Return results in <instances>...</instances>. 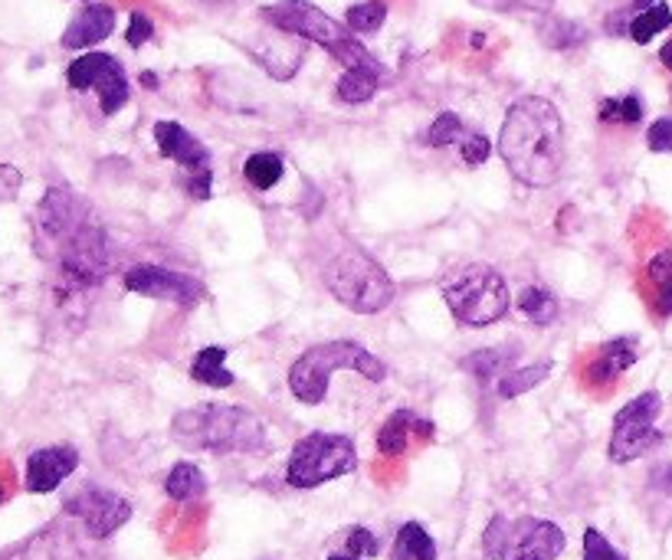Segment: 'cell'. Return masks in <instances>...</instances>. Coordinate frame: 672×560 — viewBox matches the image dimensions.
Here are the masks:
<instances>
[{
	"label": "cell",
	"mask_w": 672,
	"mask_h": 560,
	"mask_svg": "<svg viewBox=\"0 0 672 560\" xmlns=\"http://www.w3.org/2000/svg\"><path fill=\"white\" fill-rule=\"evenodd\" d=\"M538 37L551 50H574V47H581L587 40V30L581 24H571V21H561V17H548L538 27Z\"/></svg>",
	"instance_id": "obj_30"
},
{
	"label": "cell",
	"mask_w": 672,
	"mask_h": 560,
	"mask_svg": "<svg viewBox=\"0 0 672 560\" xmlns=\"http://www.w3.org/2000/svg\"><path fill=\"white\" fill-rule=\"evenodd\" d=\"M519 311L532 321V324H548L558 318V298L545 289V285H529L519 295Z\"/></svg>",
	"instance_id": "obj_29"
},
{
	"label": "cell",
	"mask_w": 672,
	"mask_h": 560,
	"mask_svg": "<svg viewBox=\"0 0 672 560\" xmlns=\"http://www.w3.org/2000/svg\"><path fill=\"white\" fill-rule=\"evenodd\" d=\"M649 485L659 488V492H665V495H672V466H659V469L652 472Z\"/></svg>",
	"instance_id": "obj_41"
},
{
	"label": "cell",
	"mask_w": 672,
	"mask_h": 560,
	"mask_svg": "<svg viewBox=\"0 0 672 560\" xmlns=\"http://www.w3.org/2000/svg\"><path fill=\"white\" fill-rule=\"evenodd\" d=\"M659 410H662V397L656 391H646V394L633 397L613 417V433H610V446H607L610 462L626 466V462L652 453L662 443V433L656 430Z\"/></svg>",
	"instance_id": "obj_9"
},
{
	"label": "cell",
	"mask_w": 672,
	"mask_h": 560,
	"mask_svg": "<svg viewBox=\"0 0 672 560\" xmlns=\"http://www.w3.org/2000/svg\"><path fill=\"white\" fill-rule=\"evenodd\" d=\"M282 174H286V161L276 151H256L243 164V177L250 187H256V191H269V187H276L282 180Z\"/></svg>",
	"instance_id": "obj_25"
},
{
	"label": "cell",
	"mask_w": 672,
	"mask_h": 560,
	"mask_svg": "<svg viewBox=\"0 0 672 560\" xmlns=\"http://www.w3.org/2000/svg\"><path fill=\"white\" fill-rule=\"evenodd\" d=\"M224 360H227V347H220V344L201 347L198 357H194V364H191V378H194L198 384H204V387H217V391L233 387L237 378L224 367Z\"/></svg>",
	"instance_id": "obj_20"
},
{
	"label": "cell",
	"mask_w": 672,
	"mask_h": 560,
	"mask_svg": "<svg viewBox=\"0 0 672 560\" xmlns=\"http://www.w3.org/2000/svg\"><path fill=\"white\" fill-rule=\"evenodd\" d=\"M164 492L175 501H194L207 492V479L194 462H178L164 479Z\"/></svg>",
	"instance_id": "obj_23"
},
{
	"label": "cell",
	"mask_w": 672,
	"mask_h": 560,
	"mask_svg": "<svg viewBox=\"0 0 672 560\" xmlns=\"http://www.w3.org/2000/svg\"><path fill=\"white\" fill-rule=\"evenodd\" d=\"M4 498H8V488H4V485H0V505H4Z\"/></svg>",
	"instance_id": "obj_46"
},
{
	"label": "cell",
	"mask_w": 672,
	"mask_h": 560,
	"mask_svg": "<svg viewBox=\"0 0 672 560\" xmlns=\"http://www.w3.org/2000/svg\"><path fill=\"white\" fill-rule=\"evenodd\" d=\"M378 86H381V69H345L334 96L348 105H362V102L375 99Z\"/></svg>",
	"instance_id": "obj_27"
},
{
	"label": "cell",
	"mask_w": 672,
	"mask_h": 560,
	"mask_svg": "<svg viewBox=\"0 0 672 560\" xmlns=\"http://www.w3.org/2000/svg\"><path fill=\"white\" fill-rule=\"evenodd\" d=\"M125 289L135 295H148V298H161V302H175L181 308H194L207 298V285L188 272L167 269V266H135L125 272Z\"/></svg>",
	"instance_id": "obj_14"
},
{
	"label": "cell",
	"mask_w": 672,
	"mask_h": 560,
	"mask_svg": "<svg viewBox=\"0 0 672 560\" xmlns=\"http://www.w3.org/2000/svg\"><path fill=\"white\" fill-rule=\"evenodd\" d=\"M79 469V453L76 446H43L37 453H30L27 459V492L34 495H50L56 492L73 472Z\"/></svg>",
	"instance_id": "obj_15"
},
{
	"label": "cell",
	"mask_w": 672,
	"mask_h": 560,
	"mask_svg": "<svg viewBox=\"0 0 672 560\" xmlns=\"http://www.w3.org/2000/svg\"><path fill=\"white\" fill-rule=\"evenodd\" d=\"M384 21H388V4H384V0H365V4H355L345 14V27L352 34H362V37L378 34L384 27Z\"/></svg>",
	"instance_id": "obj_31"
},
{
	"label": "cell",
	"mask_w": 672,
	"mask_h": 560,
	"mask_svg": "<svg viewBox=\"0 0 672 560\" xmlns=\"http://www.w3.org/2000/svg\"><path fill=\"white\" fill-rule=\"evenodd\" d=\"M394 560H436V544L430 531L417 521H407L394 537Z\"/></svg>",
	"instance_id": "obj_22"
},
{
	"label": "cell",
	"mask_w": 672,
	"mask_h": 560,
	"mask_svg": "<svg viewBox=\"0 0 672 560\" xmlns=\"http://www.w3.org/2000/svg\"><path fill=\"white\" fill-rule=\"evenodd\" d=\"M63 514L76 518L86 531V537L92 540H105L112 537L122 524H128L131 518V501L112 488L102 485H83L79 492H73L63 501Z\"/></svg>",
	"instance_id": "obj_10"
},
{
	"label": "cell",
	"mask_w": 672,
	"mask_h": 560,
	"mask_svg": "<svg viewBox=\"0 0 672 560\" xmlns=\"http://www.w3.org/2000/svg\"><path fill=\"white\" fill-rule=\"evenodd\" d=\"M24 174L11 164H0V201H14L21 194Z\"/></svg>",
	"instance_id": "obj_40"
},
{
	"label": "cell",
	"mask_w": 672,
	"mask_h": 560,
	"mask_svg": "<svg viewBox=\"0 0 672 560\" xmlns=\"http://www.w3.org/2000/svg\"><path fill=\"white\" fill-rule=\"evenodd\" d=\"M649 282H652V305L659 311V318H669L672 315V253H659L649 259V269H646Z\"/></svg>",
	"instance_id": "obj_26"
},
{
	"label": "cell",
	"mask_w": 672,
	"mask_h": 560,
	"mask_svg": "<svg viewBox=\"0 0 672 560\" xmlns=\"http://www.w3.org/2000/svg\"><path fill=\"white\" fill-rule=\"evenodd\" d=\"M201 4H211V8H220V4H230V0H201Z\"/></svg>",
	"instance_id": "obj_45"
},
{
	"label": "cell",
	"mask_w": 672,
	"mask_h": 560,
	"mask_svg": "<svg viewBox=\"0 0 672 560\" xmlns=\"http://www.w3.org/2000/svg\"><path fill=\"white\" fill-rule=\"evenodd\" d=\"M151 37H154V24H151L141 11H135V14L128 17V37H125L128 47H131V50H141Z\"/></svg>",
	"instance_id": "obj_39"
},
{
	"label": "cell",
	"mask_w": 672,
	"mask_h": 560,
	"mask_svg": "<svg viewBox=\"0 0 672 560\" xmlns=\"http://www.w3.org/2000/svg\"><path fill=\"white\" fill-rule=\"evenodd\" d=\"M154 141L157 151L164 157L178 161L188 170V194L194 201H207L211 198V183H214V170H211V151L178 122H157L154 125Z\"/></svg>",
	"instance_id": "obj_12"
},
{
	"label": "cell",
	"mask_w": 672,
	"mask_h": 560,
	"mask_svg": "<svg viewBox=\"0 0 672 560\" xmlns=\"http://www.w3.org/2000/svg\"><path fill=\"white\" fill-rule=\"evenodd\" d=\"M449 311L472 328H485L509 311V285L492 266H469L456 282L443 285Z\"/></svg>",
	"instance_id": "obj_8"
},
{
	"label": "cell",
	"mask_w": 672,
	"mask_h": 560,
	"mask_svg": "<svg viewBox=\"0 0 672 560\" xmlns=\"http://www.w3.org/2000/svg\"><path fill=\"white\" fill-rule=\"evenodd\" d=\"M551 360H538V364H529V367H512V370H506L502 373V378L495 381V394L502 397V400H516V397H522V394H529V391H535L548 373H551Z\"/></svg>",
	"instance_id": "obj_21"
},
{
	"label": "cell",
	"mask_w": 672,
	"mask_h": 560,
	"mask_svg": "<svg viewBox=\"0 0 672 560\" xmlns=\"http://www.w3.org/2000/svg\"><path fill=\"white\" fill-rule=\"evenodd\" d=\"M659 60H662V66H669V69H672V40L659 50Z\"/></svg>",
	"instance_id": "obj_42"
},
{
	"label": "cell",
	"mask_w": 672,
	"mask_h": 560,
	"mask_svg": "<svg viewBox=\"0 0 672 560\" xmlns=\"http://www.w3.org/2000/svg\"><path fill=\"white\" fill-rule=\"evenodd\" d=\"M321 279L334 298L358 315H378L394 298V282L388 269L358 246H345L334 253L321 266Z\"/></svg>",
	"instance_id": "obj_5"
},
{
	"label": "cell",
	"mask_w": 672,
	"mask_h": 560,
	"mask_svg": "<svg viewBox=\"0 0 672 560\" xmlns=\"http://www.w3.org/2000/svg\"><path fill=\"white\" fill-rule=\"evenodd\" d=\"M345 544H348V553H355V557H375V553L381 550L378 537H375L368 527H352Z\"/></svg>",
	"instance_id": "obj_38"
},
{
	"label": "cell",
	"mask_w": 672,
	"mask_h": 560,
	"mask_svg": "<svg viewBox=\"0 0 672 560\" xmlns=\"http://www.w3.org/2000/svg\"><path fill=\"white\" fill-rule=\"evenodd\" d=\"M568 537L545 518H506L495 514L482 531V553L489 560H558Z\"/></svg>",
	"instance_id": "obj_6"
},
{
	"label": "cell",
	"mask_w": 672,
	"mask_h": 560,
	"mask_svg": "<svg viewBox=\"0 0 672 560\" xmlns=\"http://www.w3.org/2000/svg\"><path fill=\"white\" fill-rule=\"evenodd\" d=\"M410 433H417V436L430 440V436H433V423H430V420H423V417H417L414 410H397V413H391V417H388V423H384V427H381V433H378V453H381V456L397 459V456L407 449Z\"/></svg>",
	"instance_id": "obj_19"
},
{
	"label": "cell",
	"mask_w": 672,
	"mask_h": 560,
	"mask_svg": "<svg viewBox=\"0 0 672 560\" xmlns=\"http://www.w3.org/2000/svg\"><path fill=\"white\" fill-rule=\"evenodd\" d=\"M86 224H92L89 204L79 194H73L69 187H50L37 207V250L50 256Z\"/></svg>",
	"instance_id": "obj_11"
},
{
	"label": "cell",
	"mask_w": 672,
	"mask_h": 560,
	"mask_svg": "<svg viewBox=\"0 0 672 560\" xmlns=\"http://www.w3.org/2000/svg\"><path fill=\"white\" fill-rule=\"evenodd\" d=\"M498 154L529 187H551L565 167V122L551 99H519L498 131Z\"/></svg>",
	"instance_id": "obj_1"
},
{
	"label": "cell",
	"mask_w": 672,
	"mask_h": 560,
	"mask_svg": "<svg viewBox=\"0 0 672 560\" xmlns=\"http://www.w3.org/2000/svg\"><path fill=\"white\" fill-rule=\"evenodd\" d=\"M516 357H519L516 347H485V351H476V354L462 357V370H469L476 381L489 384V381H495V373L502 367H512Z\"/></svg>",
	"instance_id": "obj_24"
},
{
	"label": "cell",
	"mask_w": 672,
	"mask_h": 560,
	"mask_svg": "<svg viewBox=\"0 0 672 560\" xmlns=\"http://www.w3.org/2000/svg\"><path fill=\"white\" fill-rule=\"evenodd\" d=\"M584 560H626V553H620L597 527L584 531Z\"/></svg>",
	"instance_id": "obj_35"
},
{
	"label": "cell",
	"mask_w": 672,
	"mask_h": 560,
	"mask_svg": "<svg viewBox=\"0 0 672 560\" xmlns=\"http://www.w3.org/2000/svg\"><path fill=\"white\" fill-rule=\"evenodd\" d=\"M358 469V449L339 433H308L292 446L286 462V482L292 488H318Z\"/></svg>",
	"instance_id": "obj_7"
},
{
	"label": "cell",
	"mask_w": 672,
	"mask_h": 560,
	"mask_svg": "<svg viewBox=\"0 0 672 560\" xmlns=\"http://www.w3.org/2000/svg\"><path fill=\"white\" fill-rule=\"evenodd\" d=\"M328 560H362V557H355V553H331Z\"/></svg>",
	"instance_id": "obj_44"
},
{
	"label": "cell",
	"mask_w": 672,
	"mask_h": 560,
	"mask_svg": "<svg viewBox=\"0 0 672 560\" xmlns=\"http://www.w3.org/2000/svg\"><path fill=\"white\" fill-rule=\"evenodd\" d=\"M115 30V11L109 4H89L63 34V47L66 50H89L96 43H102L109 34Z\"/></svg>",
	"instance_id": "obj_18"
},
{
	"label": "cell",
	"mask_w": 672,
	"mask_h": 560,
	"mask_svg": "<svg viewBox=\"0 0 672 560\" xmlns=\"http://www.w3.org/2000/svg\"><path fill=\"white\" fill-rule=\"evenodd\" d=\"M472 4L498 14H545L555 8V0H472Z\"/></svg>",
	"instance_id": "obj_34"
},
{
	"label": "cell",
	"mask_w": 672,
	"mask_h": 560,
	"mask_svg": "<svg viewBox=\"0 0 672 560\" xmlns=\"http://www.w3.org/2000/svg\"><path fill=\"white\" fill-rule=\"evenodd\" d=\"M600 122H620V125H636L643 118V102L636 96H620V99H604L597 109Z\"/></svg>",
	"instance_id": "obj_33"
},
{
	"label": "cell",
	"mask_w": 672,
	"mask_h": 560,
	"mask_svg": "<svg viewBox=\"0 0 672 560\" xmlns=\"http://www.w3.org/2000/svg\"><path fill=\"white\" fill-rule=\"evenodd\" d=\"M646 144H649V151H656V154H672V115L656 118V122L649 125Z\"/></svg>",
	"instance_id": "obj_37"
},
{
	"label": "cell",
	"mask_w": 672,
	"mask_h": 560,
	"mask_svg": "<svg viewBox=\"0 0 672 560\" xmlns=\"http://www.w3.org/2000/svg\"><path fill=\"white\" fill-rule=\"evenodd\" d=\"M259 17L286 37H299L305 43L328 50L345 69H381L378 60L365 50V43L352 37L345 24L328 17L325 11L308 4V0H279V4L263 8Z\"/></svg>",
	"instance_id": "obj_3"
},
{
	"label": "cell",
	"mask_w": 672,
	"mask_h": 560,
	"mask_svg": "<svg viewBox=\"0 0 672 560\" xmlns=\"http://www.w3.org/2000/svg\"><path fill=\"white\" fill-rule=\"evenodd\" d=\"M459 151H462V161H466L469 167H479V164L489 161V154H492V141H489L482 131H469V135L462 138Z\"/></svg>",
	"instance_id": "obj_36"
},
{
	"label": "cell",
	"mask_w": 672,
	"mask_h": 560,
	"mask_svg": "<svg viewBox=\"0 0 672 560\" xmlns=\"http://www.w3.org/2000/svg\"><path fill=\"white\" fill-rule=\"evenodd\" d=\"M11 560H83V550L69 527L50 524L47 531L30 537Z\"/></svg>",
	"instance_id": "obj_17"
},
{
	"label": "cell",
	"mask_w": 672,
	"mask_h": 560,
	"mask_svg": "<svg viewBox=\"0 0 672 560\" xmlns=\"http://www.w3.org/2000/svg\"><path fill=\"white\" fill-rule=\"evenodd\" d=\"M466 135H469V131H466L462 118H459L456 112H443V115H436V122L430 125V131H427V144H430V148L462 144Z\"/></svg>",
	"instance_id": "obj_32"
},
{
	"label": "cell",
	"mask_w": 672,
	"mask_h": 560,
	"mask_svg": "<svg viewBox=\"0 0 672 560\" xmlns=\"http://www.w3.org/2000/svg\"><path fill=\"white\" fill-rule=\"evenodd\" d=\"M66 82L76 92L96 89L99 102H102V115H115L128 102V92H131L122 63L115 56H109V53H86L76 63H69Z\"/></svg>",
	"instance_id": "obj_13"
},
{
	"label": "cell",
	"mask_w": 672,
	"mask_h": 560,
	"mask_svg": "<svg viewBox=\"0 0 672 560\" xmlns=\"http://www.w3.org/2000/svg\"><path fill=\"white\" fill-rule=\"evenodd\" d=\"M633 364H636V341L633 338H613L591 357V364L584 370V381L591 387H607Z\"/></svg>",
	"instance_id": "obj_16"
},
{
	"label": "cell",
	"mask_w": 672,
	"mask_h": 560,
	"mask_svg": "<svg viewBox=\"0 0 672 560\" xmlns=\"http://www.w3.org/2000/svg\"><path fill=\"white\" fill-rule=\"evenodd\" d=\"M141 86H148V89H157V76H154V73H141Z\"/></svg>",
	"instance_id": "obj_43"
},
{
	"label": "cell",
	"mask_w": 672,
	"mask_h": 560,
	"mask_svg": "<svg viewBox=\"0 0 672 560\" xmlns=\"http://www.w3.org/2000/svg\"><path fill=\"white\" fill-rule=\"evenodd\" d=\"M339 370H355L368 381L388 378V367L381 357L365 351L358 341L342 338V341H325V344L308 347L289 370V391L295 394V400L315 407L325 400L331 373H339Z\"/></svg>",
	"instance_id": "obj_4"
},
{
	"label": "cell",
	"mask_w": 672,
	"mask_h": 560,
	"mask_svg": "<svg viewBox=\"0 0 672 560\" xmlns=\"http://www.w3.org/2000/svg\"><path fill=\"white\" fill-rule=\"evenodd\" d=\"M665 27H672V11H669V4H662V0H652L649 8H643V11L630 21L626 34H630L633 43H649V40H652L656 34H662Z\"/></svg>",
	"instance_id": "obj_28"
},
{
	"label": "cell",
	"mask_w": 672,
	"mask_h": 560,
	"mask_svg": "<svg viewBox=\"0 0 672 560\" xmlns=\"http://www.w3.org/2000/svg\"><path fill=\"white\" fill-rule=\"evenodd\" d=\"M172 440L204 453H259L266 446V427L246 407L201 404L172 420Z\"/></svg>",
	"instance_id": "obj_2"
}]
</instances>
